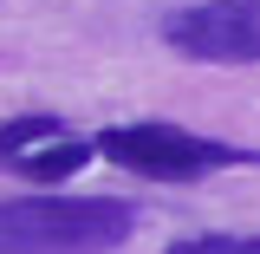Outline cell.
<instances>
[{"label":"cell","instance_id":"6da1fadb","mask_svg":"<svg viewBox=\"0 0 260 254\" xmlns=\"http://www.w3.org/2000/svg\"><path fill=\"white\" fill-rule=\"evenodd\" d=\"M124 195H13L0 202V254H111L130 241Z\"/></svg>","mask_w":260,"mask_h":254},{"label":"cell","instance_id":"7a4b0ae2","mask_svg":"<svg viewBox=\"0 0 260 254\" xmlns=\"http://www.w3.org/2000/svg\"><path fill=\"white\" fill-rule=\"evenodd\" d=\"M91 157L117 163L143 183H195V176H215V170H234V163H254V150L221 144V137H195V130L169 124V118H137V124L98 130Z\"/></svg>","mask_w":260,"mask_h":254},{"label":"cell","instance_id":"3957f363","mask_svg":"<svg viewBox=\"0 0 260 254\" xmlns=\"http://www.w3.org/2000/svg\"><path fill=\"white\" fill-rule=\"evenodd\" d=\"M162 39L202 65H260V0H202L162 20Z\"/></svg>","mask_w":260,"mask_h":254},{"label":"cell","instance_id":"277c9868","mask_svg":"<svg viewBox=\"0 0 260 254\" xmlns=\"http://www.w3.org/2000/svg\"><path fill=\"white\" fill-rule=\"evenodd\" d=\"M91 163V144H78V137H52V144H39L26 157H13V176H26L39 183V195H52V183H65L72 170H85Z\"/></svg>","mask_w":260,"mask_h":254},{"label":"cell","instance_id":"5b68a950","mask_svg":"<svg viewBox=\"0 0 260 254\" xmlns=\"http://www.w3.org/2000/svg\"><path fill=\"white\" fill-rule=\"evenodd\" d=\"M52 137H65L52 111H26V118H7V124H0V170H13V157H26V150L52 144Z\"/></svg>","mask_w":260,"mask_h":254},{"label":"cell","instance_id":"8992f818","mask_svg":"<svg viewBox=\"0 0 260 254\" xmlns=\"http://www.w3.org/2000/svg\"><path fill=\"white\" fill-rule=\"evenodd\" d=\"M169 254H260V235H195V241H176Z\"/></svg>","mask_w":260,"mask_h":254}]
</instances>
